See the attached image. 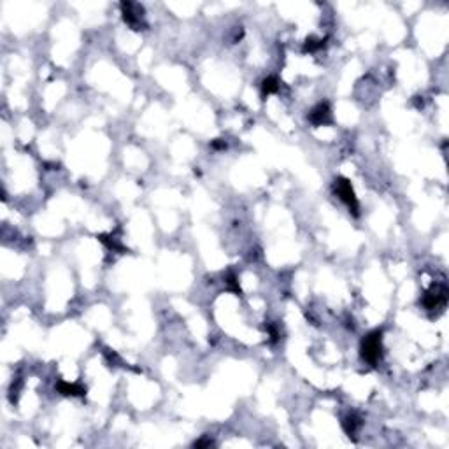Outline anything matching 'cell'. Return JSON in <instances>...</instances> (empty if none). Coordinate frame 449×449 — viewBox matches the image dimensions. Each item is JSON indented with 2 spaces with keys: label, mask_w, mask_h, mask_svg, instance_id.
<instances>
[{
  "label": "cell",
  "mask_w": 449,
  "mask_h": 449,
  "mask_svg": "<svg viewBox=\"0 0 449 449\" xmlns=\"http://www.w3.org/2000/svg\"><path fill=\"white\" fill-rule=\"evenodd\" d=\"M267 330H269V334H270V339H272V342H276V340L279 339V332H277V328L274 327V325H267Z\"/></svg>",
  "instance_id": "13"
},
{
  "label": "cell",
  "mask_w": 449,
  "mask_h": 449,
  "mask_svg": "<svg viewBox=\"0 0 449 449\" xmlns=\"http://www.w3.org/2000/svg\"><path fill=\"white\" fill-rule=\"evenodd\" d=\"M321 48H325V41H323V39L309 37L306 42H304L302 51L304 53H314V51H318V49H321Z\"/></svg>",
  "instance_id": "10"
},
{
  "label": "cell",
  "mask_w": 449,
  "mask_h": 449,
  "mask_svg": "<svg viewBox=\"0 0 449 449\" xmlns=\"http://www.w3.org/2000/svg\"><path fill=\"white\" fill-rule=\"evenodd\" d=\"M334 191H335L337 197L346 204V207L349 209V212H353L354 216L360 214V204H358L356 193H354L349 179H346V177H337L334 181Z\"/></svg>",
  "instance_id": "3"
},
{
  "label": "cell",
  "mask_w": 449,
  "mask_h": 449,
  "mask_svg": "<svg viewBox=\"0 0 449 449\" xmlns=\"http://www.w3.org/2000/svg\"><path fill=\"white\" fill-rule=\"evenodd\" d=\"M360 356L368 365H376L383 358V330H372L361 339Z\"/></svg>",
  "instance_id": "1"
},
{
  "label": "cell",
  "mask_w": 449,
  "mask_h": 449,
  "mask_svg": "<svg viewBox=\"0 0 449 449\" xmlns=\"http://www.w3.org/2000/svg\"><path fill=\"white\" fill-rule=\"evenodd\" d=\"M224 284H227V288L230 289V291H234L235 295H242V289H241V286H239L237 276H235L232 270L224 276Z\"/></svg>",
  "instance_id": "11"
},
{
  "label": "cell",
  "mask_w": 449,
  "mask_h": 449,
  "mask_svg": "<svg viewBox=\"0 0 449 449\" xmlns=\"http://www.w3.org/2000/svg\"><path fill=\"white\" fill-rule=\"evenodd\" d=\"M211 146L214 147V149H224V147H227V142L221 140V139H216V140H212Z\"/></svg>",
  "instance_id": "14"
},
{
  "label": "cell",
  "mask_w": 449,
  "mask_h": 449,
  "mask_svg": "<svg viewBox=\"0 0 449 449\" xmlns=\"http://www.w3.org/2000/svg\"><path fill=\"white\" fill-rule=\"evenodd\" d=\"M56 392L63 397H85L86 388L78 383H67V381H58L56 383Z\"/></svg>",
  "instance_id": "6"
},
{
  "label": "cell",
  "mask_w": 449,
  "mask_h": 449,
  "mask_svg": "<svg viewBox=\"0 0 449 449\" xmlns=\"http://www.w3.org/2000/svg\"><path fill=\"white\" fill-rule=\"evenodd\" d=\"M212 444H214V440L209 439V437H204V439L197 440V442H195L193 446H195V447H207V446H212Z\"/></svg>",
  "instance_id": "12"
},
{
  "label": "cell",
  "mask_w": 449,
  "mask_h": 449,
  "mask_svg": "<svg viewBox=\"0 0 449 449\" xmlns=\"http://www.w3.org/2000/svg\"><path fill=\"white\" fill-rule=\"evenodd\" d=\"M307 119L313 123L314 126H325L330 125L334 121L332 118V107L328 102H320L311 109V112L307 114Z\"/></svg>",
  "instance_id": "5"
},
{
  "label": "cell",
  "mask_w": 449,
  "mask_h": 449,
  "mask_svg": "<svg viewBox=\"0 0 449 449\" xmlns=\"http://www.w3.org/2000/svg\"><path fill=\"white\" fill-rule=\"evenodd\" d=\"M447 304V286L446 284H433L428 288L421 296V306L425 311L433 313V311H442Z\"/></svg>",
  "instance_id": "2"
},
{
  "label": "cell",
  "mask_w": 449,
  "mask_h": 449,
  "mask_svg": "<svg viewBox=\"0 0 449 449\" xmlns=\"http://www.w3.org/2000/svg\"><path fill=\"white\" fill-rule=\"evenodd\" d=\"M277 92H279V81H277V78L269 76V78L263 79L262 81V97L263 99L272 95V93H277Z\"/></svg>",
  "instance_id": "9"
},
{
  "label": "cell",
  "mask_w": 449,
  "mask_h": 449,
  "mask_svg": "<svg viewBox=\"0 0 449 449\" xmlns=\"http://www.w3.org/2000/svg\"><path fill=\"white\" fill-rule=\"evenodd\" d=\"M121 16L123 21L128 25L132 30L139 32L146 28V21H144V7L135 2H121Z\"/></svg>",
  "instance_id": "4"
},
{
  "label": "cell",
  "mask_w": 449,
  "mask_h": 449,
  "mask_svg": "<svg viewBox=\"0 0 449 449\" xmlns=\"http://www.w3.org/2000/svg\"><path fill=\"white\" fill-rule=\"evenodd\" d=\"M97 239H99L102 244H106L107 249H111V251H114V253H126V248H125V246L119 244V241H118V239H114V235L100 234V235H97Z\"/></svg>",
  "instance_id": "8"
},
{
  "label": "cell",
  "mask_w": 449,
  "mask_h": 449,
  "mask_svg": "<svg viewBox=\"0 0 449 449\" xmlns=\"http://www.w3.org/2000/svg\"><path fill=\"white\" fill-rule=\"evenodd\" d=\"M361 426V419L358 418L356 414H347L346 418L342 419V428L344 432L347 433L349 437H354L358 432V428Z\"/></svg>",
  "instance_id": "7"
}]
</instances>
